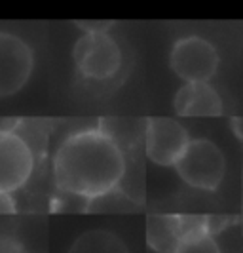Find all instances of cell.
Returning a JSON list of instances; mask_svg holds the SVG:
<instances>
[{
	"instance_id": "9c48e42d",
	"label": "cell",
	"mask_w": 243,
	"mask_h": 253,
	"mask_svg": "<svg viewBox=\"0 0 243 253\" xmlns=\"http://www.w3.org/2000/svg\"><path fill=\"white\" fill-rule=\"evenodd\" d=\"M173 109L179 116H220L224 103L213 84L184 82L173 97Z\"/></svg>"
},
{
	"instance_id": "3957f363",
	"label": "cell",
	"mask_w": 243,
	"mask_h": 253,
	"mask_svg": "<svg viewBox=\"0 0 243 253\" xmlns=\"http://www.w3.org/2000/svg\"><path fill=\"white\" fill-rule=\"evenodd\" d=\"M177 175L188 187L205 192H215L224 181L226 158L215 141L207 137L190 139L186 151L175 164Z\"/></svg>"
},
{
	"instance_id": "277c9868",
	"label": "cell",
	"mask_w": 243,
	"mask_h": 253,
	"mask_svg": "<svg viewBox=\"0 0 243 253\" xmlns=\"http://www.w3.org/2000/svg\"><path fill=\"white\" fill-rule=\"evenodd\" d=\"M218 65L217 46L202 35L177 38L169 51V67L182 82H209L217 75Z\"/></svg>"
},
{
	"instance_id": "8992f818",
	"label": "cell",
	"mask_w": 243,
	"mask_h": 253,
	"mask_svg": "<svg viewBox=\"0 0 243 253\" xmlns=\"http://www.w3.org/2000/svg\"><path fill=\"white\" fill-rule=\"evenodd\" d=\"M188 129L175 118L156 116L144 126V152L146 158L162 168H175L190 143Z\"/></svg>"
},
{
	"instance_id": "4fadbf2b",
	"label": "cell",
	"mask_w": 243,
	"mask_h": 253,
	"mask_svg": "<svg viewBox=\"0 0 243 253\" xmlns=\"http://www.w3.org/2000/svg\"><path fill=\"white\" fill-rule=\"evenodd\" d=\"M17 211L15 200L10 192H0V215H12Z\"/></svg>"
},
{
	"instance_id": "30bf717a",
	"label": "cell",
	"mask_w": 243,
	"mask_h": 253,
	"mask_svg": "<svg viewBox=\"0 0 243 253\" xmlns=\"http://www.w3.org/2000/svg\"><path fill=\"white\" fill-rule=\"evenodd\" d=\"M69 253H129L126 242L106 228H93L72 242Z\"/></svg>"
},
{
	"instance_id": "8fae6325",
	"label": "cell",
	"mask_w": 243,
	"mask_h": 253,
	"mask_svg": "<svg viewBox=\"0 0 243 253\" xmlns=\"http://www.w3.org/2000/svg\"><path fill=\"white\" fill-rule=\"evenodd\" d=\"M175 253H222L218 248L217 240L213 238L211 230L204 228V230H196L192 234H188L184 240L180 242Z\"/></svg>"
},
{
	"instance_id": "7c38bea8",
	"label": "cell",
	"mask_w": 243,
	"mask_h": 253,
	"mask_svg": "<svg viewBox=\"0 0 243 253\" xmlns=\"http://www.w3.org/2000/svg\"><path fill=\"white\" fill-rule=\"evenodd\" d=\"M0 253H27L23 242L12 234H0Z\"/></svg>"
},
{
	"instance_id": "52a82bcc",
	"label": "cell",
	"mask_w": 243,
	"mask_h": 253,
	"mask_svg": "<svg viewBox=\"0 0 243 253\" xmlns=\"http://www.w3.org/2000/svg\"><path fill=\"white\" fill-rule=\"evenodd\" d=\"M35 71V51L25 38L0 31V99L27 86Z\"/></svg>"
},
{
	"instance_id": "7a4b0ae2",
	"label": "cell",
	"mask_w": 243,
	"mask_h": 253,
	"mask_svg": "<svg viewBox=\"0 0 243 253\" xmlns=\"http://www.w3.org/2000/svg\"><path fill=\"white\" fill-rule=\"evenodd\" d=\"M72 61L84 80L108 82L122 71L124 51L108 29L84 31L74 42Z\"/></svg>"
},
{
	"instance_id": "ba28073f",
	"label": "cell",
	"mask_w": 243,
	"mask_h": 253,
	"mask_svg": "<svg viewBox=\"0 0 243 253\" xmlns=\"http://www.w3.org/2000/svg\"><path fill=\"white\" fill-rule=\"evenodd\" d=\"M209 228L207 219L180 215H150L146 219V244L156 253H175L180 242L196 230Z\"/></svg>"
},
{
	"instance_id": "5b68a950",
	"label": "cell",
	"mask_w": 243,
	"mask_h": 253,
	"mask_svg": "<svg viewBox=\"0 0 243 253\" xmlns=\"http://www.w3.org/2000/svg\"><path fill=\"white\" fill-rule=\"evenodd\" d=\"M31 143L12 127H0V192L23 189L35 171Z\"/></svg>"
},
{
	"instance_id": "6da1fadb",
	"label": "cell",
	"mask_w": 243,
	"mask_h": 253,
	"mask_svg": "<svg viewBox=\"0 0 243 253\" xmlns=\"http://www.w3.org/2000/svg\"><path fill=\"white\" fill-rule=\"evenodd\" d=\"M126 154L104 127H84L67 135L53 154L55 187L82 200H99L114 192L126 177Z\"/></svg>"
}]
</instances>
